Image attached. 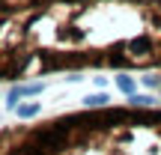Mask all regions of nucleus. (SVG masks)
<instances>
[{
	"label": "nucleus",
	"mask_w": 161,
	"mask_h": 155,
	"mask_svg": "<svg viewBox=\"0 0 161 155\" xmlns=\"http://www.w3.org/2000/svg\"><path fill=\"white\" fill-rule=\"evenodd\" d=\"M45 90V84H24V86H15V90L9 92V108H15L18 104V98H24V96H36V92H42Z\"/></svg>",
	"instance_id": "f257e3e1"
},
{
	"label": "nucleus",
	"mask_w": 161,
	"mask_h": 155,
	"mask_svg": "<svg viewBox=\"0 0 161 155\" xmlns=\"http://www.w3.org/2000/svg\"><path fill=\"white\" fill-rule=\"evenodd\" d=\"M18 119H33L36 113H42V102H27V104H18Z\"/></svg>",
	"instance_id": "f03ea898"
},
{
	"label": "nucleus",
	"mask_w": 161,
	"mask_h": 155,
	"mask_svg": "<svg viewBox=\"0 0 161 155\" xmlns=\"http://www.w3.org/2000/svg\"><path fill=\"white\" fill-rule=\"evenodd\" d=\"M108 102H110V98L104 96V92H96V96H86V98H84L86 108H108Z\"/></svg>",
	"instance_id": "7ed1b4c3"
},
{
	"label": "nucleus",
	"mask_w": 161,
	"mask_h": 155,
	"mask_svg": "<svg viewBox=\"0 0 161 155\" xmlns=\"http://www.w3.org/2000/svg\"><path fill=\"white\" fill-rule=\"evenodd\" d=\"M116 86H119V90L125 92V96H134V86H137V84H134V78L119 75V78H116Z\"/></svg>",
	"instance_id": "20e7f679"
},
{
	"label": "nucleus",
	"mask_w": 161,
	"mask_h": 155,
	"mask_svg": "<svg viewBox=\"0 0 161 155\" xmlns=\"http://www.w3.org/2000/svg\"><path fill=\"white\" fill-rule=\"evenodd\" d=\"M128 104H131V108H152L155 98L152 96H128Z\"/></svg>",
	"instance_id": "39448f33"
}]
</instances>
